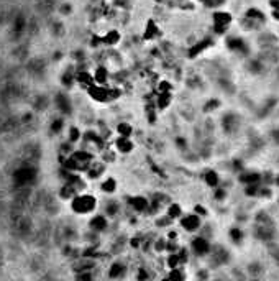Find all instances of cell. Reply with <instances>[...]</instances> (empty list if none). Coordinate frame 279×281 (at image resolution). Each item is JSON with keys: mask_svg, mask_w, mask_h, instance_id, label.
I'll return each instance as SVG.
<instances>
[{"mask_svg": "<svg viewBox=\"0 0 279 281\" xmlns=\"http://www.w3.org/2000/svg\"><path fill=\"white\" fill-rule=\"evenodd\" d=\"M266 22H268L266 13H264L261 8H256V7H249L247 12L243 13L242 20H240L242 28L247 30V32H256V30H261V28H264Z\"/></svg>", "mask_w": 279, "mask_h": 281, "instance_id": "obj_1", "label": "cell"}, {"mask_svg": "<svg viewBox=\"0 0 279 281\" xmlns=\"http://www.w3.org/2000/svg\"><path fill=\"white\" fill-rule=\"evenodd\" d=\"M210 23H212L214 36H225L233 23V15L228 10H214L210 15Z\"/></svg>", "mask_w": 279, "mask_h": 281, "instance_id": "obj_2", "label": "cell"}, {"mask_svg": "<svg viewBox=\"0 0 279 281\" xmlns=\"http://www.w3.org/2000/svg\"><path fill=\"white\" fill-rule=\"evenodd\" d=\"M71 209L77 215L92 214L97 209V197L92 194H77L71 201Z\"/></svg>", "mask_w": 279, "mask_h": 281, "instance_id": "obj_3", "label": "cell"}, {"mask_svg": "<svg viewBox=\"0 0 279 281\" xmlns=\"http://www.w3.org/2000/svg\"><path fill=\"white\" fill-rule=\"evenodd\" d=\"M91 97L97 102L107 104L112 101H117L122 96V89L119 87H105V86H92L89 89Z\"/></svg>", "mask_w": 279, "mask_h": 281, "instance_id": "obj_4", "label": "cell"}, {"mask_svg": "<svg viewBox=\"0 0 279 281\" xmlns=\"http://www.w3.org/2000/svg\"><path fill=\"white\" fill-rule=\"evenodd\" d=\"M214 38H215L214 35L197 38V39H195V41L187 48V53H186V56H187L189 59H194V58L200 56V54H202L204 51H209V49L215 44V39H214Z\"/></svg>", "mask_w": 279, "mask_h": 281, "instance_id": "obj_5", "label": "cell"}, {"mask_svg": "<svg viewBox=\"0 0 279 281\" xmlns=\"http://www.w3.org/2000/svg\"><path fill=\"white\" fill-rule=\"evenodd\" d=\"M190 253L197 258H204L212 253V244L207 237H202V235H195L192 240H190Z\"/></svg>", "mask_w": 279, "mask_h": 281, "instance_id": "obj_6", "label": "cell"}, {"mask_svg": "<svg viewBox=\"0 0 279 281\" xmlns=\"http://www.w3.org/2000/svg\"><path fill=\"white\" fill-rule=\"evenodd\" d=\"M179 225L187 234H197L202 229V217L197 215L195 212H189V214H184L179 219Z\"/></svg>", "mask_w": 279, "mask_h": 281, "instance_id": "obj_7", "label": "cell"}, {"mask_svg": "<svg viewBox=\"0 0 279 281\" xmlns=\"http://www.w3.org/2000/svg\"><path fill=\"white\" fill-rule=\"evenodd\" d=\"M225 46H227L228 51H232V53L243 54V56H248L249 54V44L245 41V38H242V36H227V39H225Z\"/></svg>", "mask_w": 279, "mask_h": 281, "instance_id": "obj_8", "label": "cell"}, {"mask_svg": "<svg viewBox=\"0 0 279 281\" xmlns=\"http://www.w3.org/2000/svg\"><path fill=\"white\" fill-rule=\"evenodd\" d=\"M126 201H128V207L133 212H136V214H146V212L150 211L151 201L146 196H141V194L130 196Z\"/></svg>", "mask_w": 279, "mask_h": 281, "instance_id": "obj_9", "label": "cell"}, {"mask_svg": "<svg viewBox=\"0 0 279 281\" xmlns=\"http://www.w3.org/2000/svg\"><path fill=\"white\" fill-rule=\"evenodd\" d=\"M126 273H128V266H126L125 261L115 260V261H112L109 270H107V278L112 280V281L124 280L126 276Z\"/></svg>", "mask_w": 279, "mask_h": 281, "instance_id": "obj_10", "label": "cell"}, {"mask_svg": "<svg viewBox=\"0 0 279 281\" xmlns=\"http://www.w3.org/2000/svg\"><path fill=\"white\" fill-rule=\"evenodd\" d=\"M109 217L105 214H95L91 217L89 220V230L95 232V234H104V232L109 230Z\"/></svg>", "mask_w": 279, "mask_h": 281, "instance_id": "obj_11", "label": "cell"}, {"mask_svg": "<svg viewBox=\"0 0 279 281\" xmlns=\"http://www.w3.org/2000/svg\"><path fill=\"white\" fill-rule=\"evenodd\" d=\"M161 38V28L156 23L155 18H148L145 25V32H143V39L145 41H153V39Z\"/></svg>", "mask_w": 279, "mask_h": 281, "instance_id": "obj_12", "label": "cell"}, {"mask_svg": "<svg viewBox=\"0 0 279 281\" xmlns=\"http://www.w3.org/2000/svg\"><path fill=\"white\" fill-rule=\"evenodd\" d=\"M105 173V163L104 161H92L89 168L86 170L87 179H99L100 176H104Z\"/></svg>", "mask_w": 279, "mask_h": 281, "instance_id": "obj_13", "label": "cell"}, {"mask_svg": "<svg viewBox=\"0 0 279 281\" xmlns=\"http://www.w3.org/2000/svg\"><path fill=\"white\" fill-rule=\"evenodd\" d=\"M155 104L158 112L166 110L171 104H173V92H156L155 96Z\"/></svg>", "mask_w": 279, "mask_h": 281, "instance_id": "obj_14", "label": "cell"}, {"mask_svg": "<svg viewBox=\"0 0 279 281\" xmlns=\"http://www.w3.org/2000/svg\"><path fill=\"white\" fill-rule=\"evenodd\" d=\"M115 148H117V151L122 153V155H130V153L135 150V141L131 140V138L119 137L115 140Z\"/></svg>", "mask_w": 279, "mask_h": 281, "instance_id": "obj_15", "label": "cell"}, {"mask_svg": "<svg viewBox=\"0 0 279 281\" xmlns=\"http://www.w3.org/2000/svg\"><path fill=\"white\" fill-rule=\"evenodd\" d=\"M238 181L240 182H243L245 186H248V184H254V182H261L263 181V175L261 173H258V171H242L238 175Z\"/></svg>", "mask_w": 279, "mask_h": 281, "instance_id": "obj_16", "label": "cell"}, {"mask_svg": "<svg viewBox=\"0 0 279 281\" xmlns=\"http://www.w3.org/2000/svg\"><path fill=\"white\" fill-rule=\"evenodd\" d=\"M120 41H122V33L119 30H109L102 36V44H107V46H117Z\"/></svg>", "mask_w": 279, "mask_h": 281, "instance_id": "obj_17", "label": "cell"}, {"mask_svg": "<svg viewBox=\"0 0 279 281\" xmlns=\"http://www.w3.org/2000/svg\"><path fill=\"white\" fill-rule=\"evenodd\" d=\"M204 182L212 189H217L220 186V175L215 170H207L204 173Z\"/></svg>", "mask_w": 279, "mask_h": 281, "instance_id": "obj_18", "label": "cell"}, {"mask_svg": "<svg viewBox=\"0 0 279 281\" xmlns=\"http://www.w3.org/2000/svg\"><path fill=\"white\" fill-rule=\"evenodd\" d=\"M77 194H81V192L77 191L72 184H69V182H64V184L61 186V189H60V197H61V199L72 201Z\"/></svg>", "mask_w": 279, "mask_h": 281, "instance_id": "obj_19", "label": "cell"}, {"mask_svg": "<svg viewBox=\"0 0 279 281\" xmlns=\"http://www.w3.org/2000/svg\"><path fill=\"white\" fill-rule=\"evenodd\" d=\"M166 215L173 220H179L181 217L184 215V211H183V206L178 204V202H171V204L166 207Z\"/></svg>", "mask_w": 279, "mask_h": 281, "instance_id": "obj_20", "label": "cell"}, {"mask_svg": "<svg viewBox=\"0 0 279 281\" xmlns=\"http://www.w3.org/2000/svg\"><path fill=\"white\" fill-rule=\"evenodd\" d=\"M104 209H105V215L109 217V219H115V217L120 214L122 207H120V202L119 201L112 199V201H107V204H105Z\"/></svg>", "mask_w": 279, "mask_h": 281, "instance_id": "obj_21", "label": "cell"}, {"mask_svg": "<svg viewBox=\"0 0 279 281\" xmlns=\"http://www.w3.org/2000/svg\"><path fill=\"white\" fill-rule=\"evenodd\" d=\"M222 122H223V130H227V132H233L238 128V117L233 115V113L223 115Z\"/></svg>", "mask_w": 279, "mask_h": 281, "instance_id": "obj_22", "label": "cell"}, {"mask_svg": "<svg viewBox=\"0 0 279 281\" xmlns=\"http://www.w3.org/2000/svg\"><path fill=\"white\" fill-rule=\"evenodd\" d=\"M109 76H110V72H109V69H107V66H99L94 74V79L99 86H105V84L109 82Z\"/></svg>", "mask_w": 279, "mask_h": 281, "instance_id": "obj_23", "label": "cell"}, {"mask_svg": "<svg viewBox=\"0 0 279 281\" xmlns=\"http://www.w3.org/2000/svg\"><path fill=\"white\" fill-rule=\"evenodd\" d=\"M133 132H135V128H133V125H131L130 122H120V123H117V133H119V137L130 138L131 135H133Z\"/></svg>", "mask_w": 279, "mask_h": 281, "instance_id": "obj_24", "label": "cell"}, {"mask_svg": "<svg viewBox=\"0 0 279 281\" xmlns=\"http://www.w3.org/2000/svg\"><path fill=\"white\" fill-rule=\"evenodd\" d=\"M117 186L119 184H117L115 177H105L100 184V189H102V192H105V194H114V192L117 191Z\"/></svg>", "mask_w": 279, "mask_h": 281, "instance_id": "obj_25", "label": "cell"}, {"mask_svg": "<svg viewBox=\"0 0 279 281\" xmlns=\"http://www.w3.org/2000/svg\"><path fill=\"white\" fill-rule=\"evenodd\" d=\"M228 237L233 244H242L243 239H245V232H243L242 227H232L228 232Z\"/></svg>", "mask_w": 279, "mask_h": 281, "instance_id": "obj_26", "label": "cell"}, {"mask_svg": "<svg viewBox=\"0 0 279 281\" xmlns=\"http://www.w3.org/2000/svg\"><path fill=\"white\" fill-rule=\"evenodd\" d=\"M181 260L178 256V251L176 253H168L166 255V268L168 270H176V268H181Z\"/></svg>", "mask_w": 279, "mask_h": 281, "instance_id": "obj_27", "label": "cell"}, {"mask_svg": "<svg viewBox=\"0 0 279 281\" xmlns=\"http://www.w3.org/2000/svg\"><path fill=\"white\" fill-rule=\"evenodd\" d=\"M248 273L251 278H258V276H261L264 273L263 263H259V261H253V263H249L248 265Z\"/></svg>", "mask_w": 279, "mask_h": 281, "instance_id": "obj_28", "label": "cell"}, {"mask_svg": "<svg viewBox=\"0 0 279 281\" xmlns=\"http://www.w3.org/2000/svg\"><path fill=\"white\" fill-rule=\"evenodd\" d=\"M166 246H168V239L166 237H159V239H155L153 242V250L156 253H166Z\"/></svg>", "mask_w": 279, "mask_h": 281, "instance_id": "obj_29", "label": "cell"}, {"mask_svg": "<svg viewBox=\"0 0 279 281\" xmlns=\"http://www.w3.org/2000/svg\"><path fill=\"white\" fill-rule=\"evenodd\" d=\"M261 182H254V184L245 186V194L248 197H259V191H261Z\"/></svg>", "mask_w": 279, "mask_h": 281, "instance_id": "obj_30", "label": "cell"}, {"mask_svg": "<svg viewBox=\"0 0 279 281\" xmlns=\"http://www.w3.org/2000/svg\"><path fill=\"white\" fill-rule=\"evenodd\" d=\"M58 107L62 113H71V102L66 96H58Z\"/></svg>", "mask_w": 279, "mask_h": 281, "instance_id": "obj_31", "label": "cell"}, {"mask_svg": "<svg viewBox=\"0 0 279 281\" xmlns=\"http://www.w3.org/2000/svg\"><path fill=\"white\" fill-rule=\"evenodd\" d=\"M168 276L173 281H186L187 280V276H186V271L183 268H176V270H169Z\"/></svg>", "mask_w": 279, "mask_h": 281, "instance_id": "obj_32", "label": "cell"}, {"mask_svg": "<svg viewBox=\"0 0 279 281\" xmlns=\"http://www.w3.org/2000/svg\"><path fill=\"white\" fill-rule=\"evenodd\" d=\"M220 105H222V104H220L218 99H209L207 104H205V105H204V112L210 113V112L217 110V108H218Z\"/></svg>", "mask_w": 279, "mask_h": 281, "instance_id": "obj_33", "label": "cell"}, {"mask_svg": "<svg viewBox=\"0 0 279 281\" xmlns=\"http://www.w3.org/2000/svg\"><path fill=\"white\" fill-rule=\"evenodd\" d=\"M136 281H151V273L148 271V268L140 266L138 273H136Z\"/></svg>", "mask_w": 279, "mask_h": 281, "instance_id": "obj_34", "label": "cell"}, {"mask_svg": "<svg viewBox=\"0 0 279 281\" xmlns=\"http://www.w3.org/2000/svg\"><path fill=\"white\" fill-rule=\"evenodd\" d=\"M81 137H82V133L81 130L77 127H71L69 128V138H67V141H71V143H77L81 140Z\"/></svg>", "mask_w": 279, "mask_h": 281, "instance_id": "obj_35", "label": "cell"}, {"mask_svg": "<svg viewBox=\"0 0 279 281\" xmlns=\"http://www.w3.org/2000/svg\"><path fill=\"white\" fill-rule=\"evenodd\" d=\"M173 219H169L168 215H159L158 219H156V225L159 227V229H163V227H169L171 224H173Z\"/></svg>", "mask_w": 279, "mask_h": 281, "instance_id": "obj_36", "label": "cell"}, {"mask_svg": "<svg viewBox=\"0 0 279 281\" xmlns=\"http://www.w3.org/2000/svg\"><path fill=\"white\" fill-rule=\"evenodd\" d=\"M225 197H227V189L218 186L217 189L214 191V199L217 201V202H222V201H225Z\"/></svg>", "mask_w": 279, "mask_h": 281, "instance_id": "obj_37", "label": "cell"}, {"mask_svg": "<svg viewBox=\"0 0 279 281\" xmlns=\"http://www.w3.org/2000/svg\"><path fill=\"white\" fill-rule=\"evenodd\" d=\"M197 281H210V271L207 268H199Z\"/></svg>", "mask_w": 279, "mask_h": 281, "instance_id": "obj_38", "label": "cell"}, {"mask_svg": "<svg viewBox=\"0 0 279 281\" xmlns=\"http://www.w3.org/2000/svg\"><path fill=\"white\" fill-rule=\"evenodd\" d=\"M62 127H64V122H62V118H56V120L53 122V125H51V130L55 132V133H60L62 130Z\"/></svg>", "mask_w": 279, "mask_h": 281, "instance_id": "obj_39", "label": "cell"}, {"mask_svg": "<svg viewBox=\"0 0 279 281\" xmlns=\"http://www.w3.org/2000/svg\"><path fill=\"white\" fill-rule=\"evenodd\" d=\"M141 245H143V239H141V237H131L130 239L131 248H141Z\"/></svg>", "mask_w": 279, "mask_h": 281, "instance_id": "obj_40", "label": "cell"}, {"mask_svg": "<svg viewBox=\"0 0 279 281\" xmlns=\"http://www.w3.org/2000/svg\"><path fill=\"white\" fill-rule=\"evenodd\" d=\"M176 146L179 148V150H187V140H186L184 137H178L176 138Z\"/></svg>", "mask_w": 279, "mask_h": 281, "instance_id": "obj_41", "label": "cell"}, {"mask_svg": "<svg viewBox=\"0 0 279 281\" xmlns=\"http://www.w3.org/2000/svg\"><path fill=\"white\" fill-rule=\"evenodd\" d=\"M194 212L197 215H200V217H207V209H205L202 204H195L194 206Z\"/></svg>", "mask_w": 279, "mask_h": 281, "instance_id": "obj_42", "label": "cell"}, {"mask_svg": "<svg viewBox=\"0 0 279 281\" xmlns=\"http://www.w3.org/2000/svg\"><path fill=\"white\" fill-rule=\"evenodd\" d=\"M269 7H271V10H279V0H269Z\"/></svg>", "mask_w": 279, "mask_h": 281, "instance_id": "obj_43", "label": "cell"}, {"mask_svg": "<svg viewBox=\"0 0 279 281\" xmlns=\"http://www.w3.org/2000/svg\"><path fill=\"white\" fill-rule=\"evenodd\" d=\"M271 18L279 23V10H271Z\"/></svg>", "mask_w": 279, "mask_h": 281, "instance_id": "obj_44", "label": "cell"}, {"mask_svg": "<svg viewBox=\"0 0 279 281\" xmlns=\"http://www.w3.org/2000/svg\"><path fill=\"white\" fill-rule=\"evenodd\" d=\"M195 2L200 3V5H202V7H205V5H207V3L210 2V0H195Z\"/></svg>", "mask_w": 279, "mask_h": 281, "instance_id": "obj_45", "label": "cell"}, {"mask_svg": "<svg viewBox=\"0 0 279 281\" xmlns=\"http://www.w3.org/2000/svg\"><path fill=\"white\" fill-rule=\"evenodd\" d=\"M159 281H173L169 278V276H163V278H159Z\"/></svg>", "mask_w": 279, "mask_h": 281, "instance_id": "obj_46", "label": "cell"}, {"mask_svg": "<svg viewBox=\"0 0 279 281\" xmlns=\"http://www.w3.org/2000/svg\"><path fill=\"white\" fill-rule=\"evenodd\" d=\"M274 184H278V186H279V175H278L276 177H274Z\"/></svg>", "mask_w": 279, "mask_h": 281, "instance_id": "obj_47", "label": "cell"}, {"mask_svg": "<svg viewBox=\"0 0 279 281\" xmlns=\"http://www.w3.org/2000/svg\"><path fill=\"white\" fill-rule=\"evenodd\" d=\"M212 281H218V280H212Z\"/></svg>", "mask_w": 279, "mask_h": 281, "instance_id": "obj_48", "label": "cell"}]
</instances>
